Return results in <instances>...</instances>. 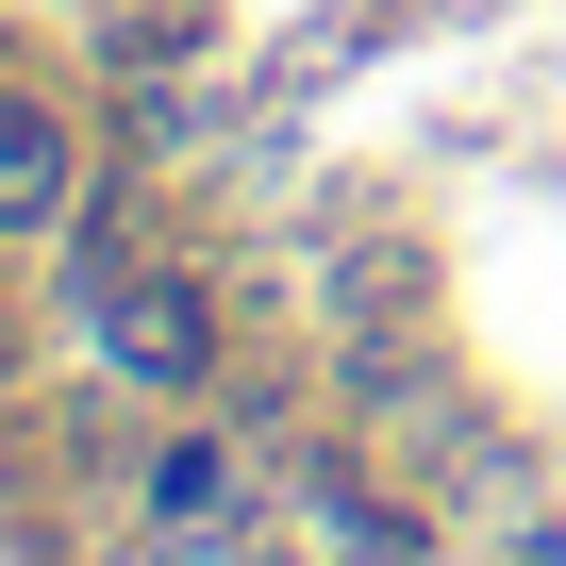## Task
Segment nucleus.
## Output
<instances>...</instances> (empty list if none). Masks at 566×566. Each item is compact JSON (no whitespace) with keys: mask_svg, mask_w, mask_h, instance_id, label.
Returning <instances> with one entry per match:
<instances>
[{"mask_svg":"<svg viewBox=\"0 0 566 566\" xmlns=\"http://www.w3.org/2000/svg\"><path fill=\"white\" fill-rule=\"evenodd\" d=\"M84 317H101V350H117L134 384H200V350H217V317H200V283H184V266H117V250H101Z\"/></svg>","mask_w":566,"mask_h":566,"instance_id":"nucleus-1","label":"nucleus"},{"mask_svg":"<svg viewBox=\"0 0 566 566\" xmlns=\"http://www.w3.org/2000/svg\"><path fill=\"white\" fill-rule=\"evenodd\" d=\"M67 217V134L34 101H0V233H51Z\"/></svg>","mask_w":566,"mask_h":566,"instance_id":"nucleus-2","label":"nucleus"},{"mask_svg":"<svg viewBox=\"0 0 566 566\" xmlns=\"http://www.w3.org/2000/svg\"><path fill=\"white\" fill-rule=\"evenodd\" d=\"M217 483H233L217 450H167V467H150V500H167V516H217Z\"/></svg>","mask_w":566,"mask_h":566,"instance_id":"nucleus-3","label":"nucleus"}]
</instances>
